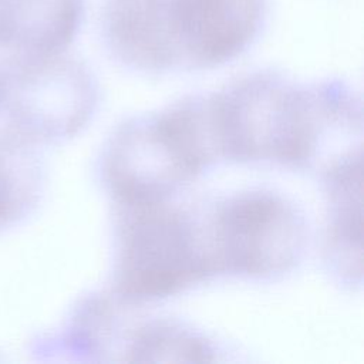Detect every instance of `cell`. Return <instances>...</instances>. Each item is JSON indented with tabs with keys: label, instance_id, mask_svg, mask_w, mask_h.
Returning a JSON list of instances; mask_svg holds the SVG:
<instances>
[{
	"label": "cell",
	"instance_id": "cell-9",
	"mask_svg": "<svg viewBox=\"0 0 364 364\" xmlns=\"http://www.w3.org/2000/svg\"><path fill=\"white\" fill-rule=\"evenodd\" d=\"M127 360L138 363H208L215 360L209 340L173 321H154L135 330Z\"/></svg>",
	"mask_w": 364,
	"mask_h": 364
},
{
	"label": "cell",
	"instance_id": "cell-1",
	"mask_svg": "<svg viewBox=\"0 0 364 364\" xmlns=\"http://www.w3.org/2000/svg\"><path fill=\"white\" fill-rule=\"evenodd\" d=\"M266 20L267 0H104L100 30L115 61L161 74L237 58Z\"/></svg>",
	"mask_w": 364,
	"mask_h": 364
},
{
	"label": "cell",
	"instance_id": "cell-3",
	"mask_svg": "<svg viewBox=\"0 0 364 364\" xmlns=\"http://www.w3.org/2000/svg\"><path fill=\"white\" fill-rule=\"evenodd\" d=\"M117 205L114 287L122 301L165 299L218 276L206 223L165 200Z\"/></svg>",
	"mask_w": 364,
	"mask_h": 364
},
{
	"label": "cell",
	"instance_id": "cell-6",
	"mask_svg": "<svg viewBox=\"0 0 364 364\" xmlns=\"http://www.w3.org/2000/svg\"><path fill=\"white\" fill-rule=\"evenodd\" d=\"M100 171L117 203L166 200L198 176L159 112L121 124L102 149Z\"/></svg>",
	"mask_w": 364,
	"mask_h": 364
},
{
	"label": "cell",
	"instance_id": "cell-5",
	"mask_svg": "<svg viewBox=\"0 0 364 364\" xmlns=\"http://www.w3.org/2000/svg\"><path fill=\"white\" fill-rule=\"evenodd\" d=\"M97 101L92 73L65 53L21 63L0 75V109L10 129L31 144L75 135L92 117Z\"/></svg>",
	"mask_w": 364,
	"mask_h": 364
},
{
	"label": "cell",
	"instance_id": "cell-7",
	"mask_svg": "<svg viewBox=\"0 0 364 364\" xmlns=\"http://www.w3.org/2000/svg\"><path fill=\"white\" fill-rule=\"evenodd\" d=\"M326 189L330 198L328 262L340 279L361 283V149L328 164Z\"/></svg>",
	"mask_w": 364,
	"mask_h": 364
},
{
	"label": "cell",
	"instance_id": "cell-8",
	"mask_svg": "<svg viewBox=\"0 0 364 364\" xmlns=\"http://www.w3.org/2000/svg\"><path fill=\"white\" fill-rule=\"evenodd\" d=\"M31 142L0 132V228L23 216L37 200L41 169Z\"/></svg>",
	"mask_w": 364,
	"mask_h": 364
},
{
	"label": "cell",
	"instance_id": "cell-2",
	"mask_svg": "<svg viewBox=\"0 0 364 364\" xmlns=\"http://www.w3.org/2000/svg\"><path fill=\"white\" fill-rule=\"evenodd\" d=\"M225 159L304 169L336 129L361 127V105L340 81L300 85L272 70L218 92Z\"/></svg>",
	"mask_w": 364,
	"mask_h": 364
},
{
	"label": "cell",
	"instance_id": "cell-4",
	"mask_svg": "<svg viewBox=\"0 0 364 364\" xmlns=\"http://www.w3.org/2000/svg\"><path fill=\"white\" fill-rule=\"evenodd\" d=\"M206 230L218 274L274 279L294 269L307 246L304 215L270 191L225 199L206 222Z\"/></svg>",
	"mask_w": 364,
	"mask_h": 364
}]
</instances>
